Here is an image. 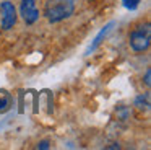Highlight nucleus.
I'll return each instance as SVG.
<instances>
[{
    "instance_id": "nucleus-12",
    "label": "nucleus",
    "mask_w": 151,
    "mask_h": 150,
    "mask_svg": "<svg viewBox=\"0 0 151 150\" xmlns=\"http://www.w3.org/2000/svg\"><path fill=\"white\" fill-rule=\"evenodd\" d=\"M88 2H94V0H88Z\"/></svg>"
},
{
    "instance_id": "nucleus-10",
    "label": "nucleus",
    "mask_w": 151,
    "mask_h": 150,
    "mask_svg": "<svg viewBox=\"0 0 151 150\" xmlns=\"http://www.w3.org/2000/svg\"><path fill=\"white\" fill-rule=\"evenodd\" d=\"M37 149H41V150H47L50 147V142L49 140H41V142H37Z\"/></svg>"
},
{
    "instance_id": "nucleus-6",
    "label": "nucleus",
    "mask_w": 151,
    "mask_h": 150,
    "mask_svg": "<svg viewBox=\"0 0 151 150\" xmlns=\"http://www.w3.org/2000/svg\"><path fill=\"white\" fill-rule=\"evenodd\" d=\"M13 106V96L8 90L0 88V114L7 113L10 108Z\"/></svg>"
},
{
    "instance_id": "nucleus-9",
    "label": "nucleus",
    "mask_w": 151,
    "mask_h": 150,
    "mask_svg": "<svg viewBox=\"0 0 151 150\" xmlns=\"http://www.w3.org/2000/svg\"><path fill=\"white\" fill-rule=\"evenodd\" d=\"M140 2L141 0H122V5L127 10H137L140 7Z\"/></svg>"
},
{
    "instance_id": "nucleus-11",
    "label": "nucleus",
    "mask_w": 151,
    "mask_h": 150,
    "mask_svg": "<svg viewBox=\"0 0 151 150\" xmlns=\"http://www.w3.org/2000/svg\"><path fill=\"white\" fill-rule=\"evenodd\" d=\"M150 78H151V68H148L146 74H145V85H146V87H150V85H151Z\"/></svg>"
},
{
    "instance_id": "nucleus-4",
    "label": "nucleus",
    "mask_w": 151,
    "mask_h": 150,
    "mask_svg": "<svg viewBox=\"0 0 151 150\" xmlns=\"http://www.w3.org/2000/svg\"><path fill=\"white\" fill-rule=\"evenodd\" d=\"M20 15L26 25H34L39 18V10L34 0H21L20 3Z\"/></svg>"
},
{
    "instance_id": "nucleus-7",
    "label": "nucleus",
    "mask_w": 151,
    "mask_h": 150,
    "mask_svg": "<svg viewBox=\"0 0 151 150\" xmlns=\"http://www.w3.org/2000/svg\"><path fill=\"white\" fill-rule=\"evenodd\" d=\"M135 106H137L140 111H148L150 109V93H145V95L137 96V100H135Z\"/></svg>"
},
{
    "instance_id": "nucleus-5",
    "label": "nucleus",
    "mask_w": 151,
    "mask_h": 150,
    "mask_svg": "<svg viewBox=\"0 0 151 150\" xmlns=\"http://www.w3.org/2000/svg\"><path fill=\"white\" fill-rule=\"evenodd\" d=\"M114 25H115V21H109L107 25H106L104 28H102L101 31H99L98 34H96L94 41H93L91 44H89V47L86 49L85 55H89V54H91V52H94V51H96V47H98V46H99V44H101V42H102V39H104L106 36H107V33H109V31H111V29H112V26H114Z\"/></svg>"
},
{
    "instance_id": "nucleus-1",
    "label": "nucleus",
    "mask_w": 151,
    "mask_h": 150,
    "mask_svg": "<svg viewBox=\"0 0 151 150\" xmlns=\"http://www.w3.org/2000/svg\"><path fill=\"white\" fill-rule=\"evenodd\" d=\"M75 12V0H47L44 5V16L50 23H60L70 18Z\"/></svg>"
},
{
    "instance_id": "nucleus-8",
    "label": "nucleus",
    "mask_w": 151,
    "mask_h": 150,
    "mask_svg": "<svg viewBox=\"0 0 151 150\" xmlns=\"http://www.w3.org/2000/svg\"><path fill=\"white\" fill-rule=\"evenodd\" d=\"M115 114H117V119L120 121H127L128 117H130V109L125 106H119L117 109H115Z\"/></svg>"
},
{
    "instance_id": "nucleus-2",
    "label": "nucleus",
    "mask_w": 151,
    "mask_h": 150,
    "mask_svg": "<svg viewBox=\"0 0 151 150\" xmlns=\"http://www.w3.org/2000/svg\"><path fill=\"white\" fill-rule=\"evenodd\" d=\"M128 42H130V47L133 49L135 52L146 51L151 44V26H150V23L137 26V28L130 33Z\"/></svg>"
},
{
    "instance_id": "nucleus-3",
    "label": "nucleus",
    "mask_w": 151,
    "mask_h": 150,
    "mask_svg": "<svg viewBox=\"0 0 151 150\" xmlns=\"http://www.w3.org/2000/svg\"><path fill=\"white\" fill-rule=\"evenodd\" d=\"M17 23V8L12 2L4 0L0 3V26L4 29H12Z\"/></svg>"
}]
</instances>
